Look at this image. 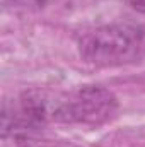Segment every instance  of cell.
I'll list each match as a JSON object with an SVG mask.
<instances>
[{"mask_svg": "<svg viewBox=\"0 0 145 147\" xmlns=\"http://www.w3.org/2000/svg\"><path fill=\"white\" fill-rule=\"evenodd\" d=\"M15 147H82L68 140H56L46 137H34L31 134L15 137Z\"/></svg>", "mask_w": 145, "mask_h": 147, "instance_id": "cell-3", "label": "cell"}, {"mask_svg": "<svg viewBox=\"0 0 145 147\" xmlns=\"http://www.w3.org/2000/svg\"><path fill=\"white\" fill-rule=\"evenodd\" d=\"M80 58L97 69L121 67L145 58V24L118 22L91 29L79 38Z\"/></svg>", "mask_w": 145, "mask_h": 147, "instance_id": "cell-1", "label": "cell"}, {"mask_svg": "<svg viewBox=\"0 0 145 147\" xmlns=\"http://www.w3.org/2000/svg\"><path fill=\"white\" fill-rule=\"evenodd\" d=\"M126 2H128V5H130L133 10L145 14V0H126Z\"/></svg>", "mask_w": 145, "mask_h": 147, "instance_id": "cell-5", "label": "cell"}, {"mask_svg": "<svg viewBox=\"0 0 145 147\" xmlns=\"http://www.w3.org/2000/svg\"><path fill=\"white\" fill-rule=\"evenodd\" d=\"M118 108V98L103 86H80L67 92L50 91L51 123L101 127L116 116Z\"/></svg>", "mask_w": 145, "mask_h": 147, "instance_id": "cell-2", "label": "cell"}, {"mask_svg": "<svg viewBox=\"0 0 145 147\" xmlns=\"http://www.w3.org/2000/svg\"><path fill=\"white\" fill-rule=\"evenodd\" d=\"M3 2L12 9H21V10H38L46 3V0H3Z\"/></svg>", "mask_w": 145, "mask_h": 147, "instance_id": "cell-4", "label": "cell"}]
</instances>
